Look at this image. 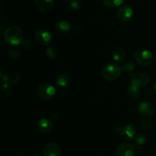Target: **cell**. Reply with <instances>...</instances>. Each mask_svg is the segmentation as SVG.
I'll use <instances>...</instances> for the list:
<instances>
[{"instance_id":"484cf974","label":"cell","mask_w":156,"mask_h":156,"mask_svg":"<svg viewBox=\"0 0 156 156\" xmlns=\"http://www.w3.org/2000/svg\"><path fill=\"white\" fill-rule=\"evenodd\" d=\"M34 156H41V155H34Z\"/></svg>"},{"instance_id":"2e32d148","label":"cell","mask_w":156,"mask_h":156,"mask_svg":"<svg viewBox=\"0 0 156 156\" xmlns=\"http://www.w3.org/2000/svg\"><path fill=\"white\" fill-rule=\"evenodd\" d=\"M125 57H126V53L125 51L122 48L117 47V48L114 49V51L112 53V59L116 62H122L124 60Z\"/></svg>"},{"instance_id":"603a6c76","label":"cell","mask_w":156,"mask_h":156,"mask_svg":"<svg viewBox=\"0 0 156 156\" xmlns=\"http://www.w3.org/2000/svg\"><path fill=\"white\" fill-rule=\"evenodd\" d=\"M69 6L73 10H78L81 7V2L79 0H69Z\"/></svg>"},{"instance_id":"ffe728a7","label":"cell","mask_w":156,"mask_h":156,"mask_svg":"<svg viewBox=\"0 0 156 156\" xmlns=\"http://www.w3.org/2000/svg\"><path fill=\"white\" fill-rule=\"evenodd\" d=\"M125 0H103L104 4L109 8H116L120 6Z\"/></svg>"},{"instance_id":"7402d4cb","label":"cell","mask_w":156,"mask_h":156,"mask_svg":"<svg viewBox=\"0 0 156 156\" xmlns=\"http://www.w3.org/2000/svg\"><path fill=\"white\" fill-rule=\"evenodd\" d=\"M135 69V66L131 61H127L125 62L122 66V69L124 70L125 72H132Z\"/></svg>"},{"instance_id":"9a60e30c","label":"cell","mask_w":156,"mask_h":156,"mask_svg":"<svg viewBox=\"0 0 156 156\" xmlns=\"http://www.w3.org/2000/svg\"><path fill=\"white\" fill-rule=\"evenodd\" d=\"M55 27L56 30L58 32L62 34L68 33L71 30V24L69 21H59L56 23L55 24Z\"/></svg>"},{"instance_id":"ba28073f","label":"cell","mask_w":156,"mask_h":156,"mask_svg":"<svg viewBox=\"0 0 156 156\" xmlns=\"http://www.w3.org/2000/svg\"><path fill=\"white\" fill-rule=\"evenodd\" d=\"M136 149L129 143H123L118 146L116 150V156H134Z\"/></svg>"},{"instance_id":"5b68a950","label":"cell","mask_w":156,"mask_h":156,"mask_svg":"<svg viewBox=\"0 0 156 156\" xmlns=\"http://www.w3.org/2000/svg\"><path fill=\"white\" fill-rule=\"evenodd\" d=\"M35 40L41 45L48 46L53 41V36L51 33L46 29H38L35 32Z\"/></svg>"},{"instance_id":"8fae6325","label":"cell","mask_w":156,"mask_h":156,"mask_svg":"<svg viewBox=\"0 0 156 156\" xmlns=\"http://www.w3.org/2000/svg\"><path fill=\"white\" fill-rule=\"evenodd\" d=\"M121 136L123 140H127V141H130L133 140L136 136V129L135 126L132 124H127L125 125L121 129Z\"/></svg>"},{"instance_id":"9c48e42d","label":"cell","mask_w":156,"mask_h":156,"mask_svg":"<svg viewBox=\"0 0 156 156\" xmlns=\"http://www.w3.org/2000/svg\"><path fill=\"white\" fill-rule=\"evenodd\" d=\"M133 16V10L129 5H123L117 12V18L122 22H128Z\"/></svg>"},{"instance_id":"7c38bea8","label":"cell","mask_w":156,"mask_h":156,"mask_svg":"<svg viewBox=\"0 0 156 156\" xmlns=\"http://www.w3.org/2000/svg\"><path fill=\"white\" fill-rule=\"evenodd\" d=\"M38 130L42 133H49L53 128V123L47 118H43L37 123Z\"/></svg>"},{"instance_id":"30bf717a","label":"cell","mask_w":156,"mask_h":156,"mask_svg":"<svg viewBox=\"0 0 156 156\" xmlns=\"http://www.w3.org/2000/svg\"><path fill=\"white\" fill-rule=\"evenodd\" d=\"M61 148L57 143H49L43 148L44 156H60Z\"/></svg>"},{"instance_id":"277c9868","label":"cell","mask_w":156,"mask_h":156,"mask_svg":"<svg viewBox=\"0 0 156 156\" xmlns=\"http://www.w3.org/2000/svg\"><path fill=\"white\" fill-rule=\"evenodd\" d=\"M37 92L40 98L44 101H50L54 98L56 94V89L51 84L44 83L38 87Z\"/></svg>"},{"instance_id":"e0dca14e","label":"cell","mask_w":156,"mask_h":156,"mask_svg":"<svg viewBox=\"0 0 156 156\" xmlns=\"http://www.w3.org/2000/svg\"><path fill=\"white\" fill-rule=\"evenodd\" d=\"M2 97L3 98H6L10 97L11 94H12V88H11V85L9 82H4L2 85Z\"/></svg>"},{"instance_id":"cb8c5ba5","label":"cell","mask_w":156,"mask_h":156,"mask_svg":"<svg viewBox=\"0 0 156 156\" xmlns=\"http://www.w3.org/2000/svg\"><path fill=\"white\" fill-rule=\"evenodd\" d=\"M154 89H155V91H156V82L155 83V85H154Z\"/></svg>"},{"instance_id":"8992f818","label":"cell","mask_w":156,"mask_h":156,"mask_svg":"<svg viewBox=\"0 0 156 156\" xmlns=\"http://www.w3.org/2000/svg\"><path fill=\"white\" fill-rule=\"evenodd\" d=\"M150 82V77L145 73H137L133 76L130 84L139 88L146 87Z\"/></svg>"},{"instance_id":"5bb4252c","label":"cell","mask_w":156,"mask_h":156,"mask_svg":"<svg viewBox=\"0 0 156 156\" xmlns=\"http://www.w3.org/2000/svg\"><path fill=\"white\" fill-rule=\"evenodd\" d=\"M70 82V78L66 74H61L58 76L55 81L56 86L59 88H65Z\"/></svg>"},{"instance_id":"3957f363","label":"cell","mask_w":156,"mask_h":156,"mask_svg":"<svg viewBox=\"0 0 156 156\" xmlns=\"http://www.w3.org/2000/svg\"><path fill=\"white\" fill-rule=\"evenodd\" d=\"M134 59L138 65L142 66H148L154 61L155 55L149 50L139 49L134 53Z\"/></svg>"},{"instance_id":"44dd1931","label":"cell","mask_w":156,"mask_h":156,"mask_svg":"<svg viewBox=\"0 0 156 156\" xmlns=\"http://www.w3.org/2000/svg\"><path fill=\"white\" fill-rule=\"evenodd\" d=\"M46 54H47V57L50 58V59H54L57 57L58 51L54 47H49L46 50Z\"/></svg>"},{"instance_id":"ac0fdd59","label":"cell","mask_w":156,"mask_h":156,"mask_svg":"<svg viewBox=\"0 0 156 156\" xmlns=\"http://www.w3.org/2000/svg\"><path fill=\"white\" fill-rule=\"evenodd\" d=\"M146 140H147V136L145 133H140L136 137L135 143L136 145L137 148H138V150H141L142 147L146 143Z\"/></svg>"},{"instance_id":"7a4b0ae2","label":"cell","mask_w":156,"mask_h":156,"mask_svg":"<svg viewBox=\"0 0 156 156\" xmlns=\"http://www.w3.org/2000/svg\"><path fill=\"white\" fill-rule=\"evenodd\" d=\"M122 73V67L114 62L105 64L101 69V75L104 79L108 81H115Z\"/></svg>"},{"instance_id":"d4e9b609","label":"cell","mask_w":156,"mask_h":156,"mask_svg":"<svg viewBox=\"0 0 156 156\" xmlns=\"http://www.w3.org/2000/svg\"><path fill=\"white\" fill-rule=\"evenodd\" d=\"M155 59H156V53H155Z\"/></svg>"},{"instance_id":"6da1fadb","label":"cell","mask_w":156,"mask_h":156,"mask_svg":"<svg viewBox=\"0 0 156 156\" xmlns=\"http://www.w3.org/2000/svg\"><path fill=\"white\" fill-rule=\"evenodd\" d=\"M4 40L10 46L20 45L24 42V33L20 27L11 26L5 30Z\"/></svg>"},{"instance_id":"d6986e66","label":"cell","mask_w":156,"mask_h":156,"mask_svg":"<svg viewBox=\"0 0 156 156\" xmlns=\"http://www.w3.org/2000/svg\"><path fill=\"white\" fill-rule=\"evenodd\" d=\"M127 93L130 97H132L134 99H138L140 95V88L134 86V85H132V84L129 85V88H128V90H127Z\"/></svg>"},{"instance_id":"52a82bcc","label":"cell","mask_w":156,"mask_h":156,"mask_svg":"<svg viewBox=\"0 0 156 156\" xmlns=\"http://www.w3.org/2000/svg\"><path fill=\"white\" fill-rule=\"evenodd\" d=\"M137 111L139 114L143 117H149L154 115L155 112V108L152 104L149 102H142L137 107Z\"/></svg>"},{"instance_id":"4fadbf2b","label":"cell","mask_w":156,"mask_h":156,"mask_svg":"<svg viewBox=\"0 0 156 156\" xmlns=\"http://www.w3.org/2000/svg\"><path fill=\"white\" fill-rule=\"evenodd\" d=\"M54 4V0H35V5L40 11L44 12L51 10Z\"/></svg>"},{"instance_id":"4316f807","label":"cell","mask_w":156,"mask_h":156,"mask_svg":"<svg viewBox=\"0 0 156 156\" xmlns=\"http://www.w3.org/2000/svg\"><path fill=\"white\" fill-rule=\"evenodd\" d=\"M1 1H2V0H1Z\"/></svg>"}]
</instances>
